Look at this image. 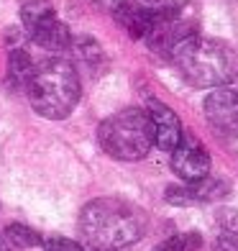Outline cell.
<instances>
[{
	"label": "cell",
	"mask_w": 238,
	"mask_h": 251,
	"mask_svg": "<svg viewBox=\"0 0 238 251\" xmlns=\"http://www.w3.org/2000/svg\"><path fill=\"white\" fill-rule=\"evenodd\" d=\"M0 251H10V244L5 241V236L0 233Z\"/></svg>",
	"instance_id": "20"
},
{
	"label": "cell",
	"mask_w": 238,
	"mask_h": 251,
	"mask_svg": "<svg viewBox=\"0 0 238 251\" xmlns=\"http://www.w3.org/2000/svg\"><path fill=\"white\" fill-rule=\"evenodd\" d=\"M74 54L82 59V64H90V67L103 62V47L93 36H79L74 41Z\"/></svg>",
	"instance_id": "15"
},
{
	"label": "cell",
	"mask_w": 238,
	"mask_h": 251,
	"mask_svg": "<svg viewBox=\"0 0 238 251\" xmlns=\"http://www.w3.org/2000/svg\"><path fill=\"white\" fill-rule=\"evenodd\" d=\"M202 246V236L195 231H187V233H174L169 236L167 241H162L154 251H197Z\"/></svg>",
	"instance_id": "14"
},
{
	"label": "cell",
	"mask_w": 238,
	"mask_h": 251,
	"mask_svg": "<svg viewBox=\"0 0 238 251\" xmlns=\"http://www.w3.org/2000/svg\"><path fill=\"white\" fill-rule=\"evenodd\" d=\"M172 169L185 182H197L210 175V154L197 136H192L187 131L182 133V139H179V144L172 151Z\"/></svg>",
	"instance_id": "7"
},
{
	"label": "cell",
	"mask_w": 238,
	"mask_h": 251,
	"mask_svg": "<svg viewBox=\"0 0 238 251\" xmlns=\"http://www.w3.org/2000/svg\"><path fill=\"white\" fill-rule=\"evenodd\" d=\"M41 244H44L47 251H85L77 241H72V238H62V236H49V238H44Z\"/></svg>",
	"instance_id": "16"
},
{
	"label": "cell",
	"mask_w": 238,
	"mask_h": 251,
	"mask_svg": "<svg viewBox=\"0 0 238 251\" xmlns=\"http://www.w3.org/2000/svg\"><path fill=\"white\" fill-rule=\"evenodd\" d=\"M205 116L220 133L238 136V90L218 87L205 98Z\"/></svg>",
	"instance_id": "8"
},
{
	"label": "cell",
	"mask_w": 238,
	"mask_h": 251,
	"mask_svg": "<svg viewBox=\"0 0 238 251\" xmlns=\"http://www.w3.org/2000/svg\"><path fill=\"white\" fill-rule=\"evenodd\" d=\"M33 70H36V64H33L31 54L26 49H21V47L10 49V56H8V77H10V82L18 85V87H26Z\"/></svg>",
	"instance_id": "12"
},
{
	"label": "cell",
	"mask_w": 238,
	"mask_h": 251,
	"mask_svg": "<svg viewBox=\"0 0 238 251\" xmlns=\"http://www.w3.org/2000/svg\"><path fill=\"white\" fill-rule=\"evenodd\" d=\"M21 24H24V31L31 36V41L47 51H64L72 44L70 28L56 18V10L49 0H24Z\"/></svg>",
	"instance_id": "5"
},
{
	"label": "cell",
	"mask_w": 238,
	"mask_h": 251,
	"mask_svg": "<svg viewBox=\"0 0 238 251\" xmlns=\"http://www.w3.org/2000/svg\"><path fill=\"white\" fill-rule=\"evenodd\" d=\"M95 251H105V249H95Z\"/></svg>",
	"instance_id": "22"
},
{
	"label": "cell",
	"mask_w": 238,
	"mask_h": 251,
	"mask_svg": "<svg viewBox=\"0 0 238 251\" xmlns=\"http://www.w3.org/2000/svg\"><path fill=\"white\" fill-rule=\"evenodd\" d=\"M26 93L31 100V108L39 116L49 118V121H62L74 110V105L79 102V75L74 70V64L70 59L54 56L36 64Z\"/></svg>",
	"instance_id": "3"
},
{
	"label": "cell",
	"mask_w": 238,
	"mask_h": 251,
	"mask_svg": "<svg viewBox=\"0 0 238 251\" xmlns=\"http://www.w3.org/2000/svg\"><path fill=\"white\" fill-rule=\"evenodd\" d=\"M192 87H223L238 77V56L236 51L218 39L190 36L169 54Z\"/></svg>",
	"instance_id": "2"
},
{
	"label": "cell",
	"mask_w": 238,
	"mask_h": 251,
	"mask_svg": "<svg viewBox=\"0 0 238 251\" xmlns=\"http://www.w3.org/2000/svg\"><path fill=\"white\" fill-rule=\"evenodd\" d=\"M113 16H116L118 26H123L131 33V39H146L154 24V8L143 3H133V0H126Z\"/></svg>",
	"instance_id": "11"
},
{
	"label": "cell",
	"mask_w": 238,
	"mask_h": 251,
	"mask_svg": "<svg viewBox=\"0 0 238 251\" xmlns=\"http://www.w3.org/2000/svg\"><path fill=\"white\" fill-rule=\"evenodd\" d=\"M79 231L95 249L120 251L141 241L146 231V215L133 202L120 198H97L79 213Z\"/></svg>",
	"instance_id": "1"
},
{
	"label": "cell",
	"mask_w": 238,
	"mask_h": 251,
	"mask_svg": "<svg viewBox=\"0 0 238 251\" xmlns=\"http://www.w3.org/2000/svg\"><path fill=\"white\" fill-rule=\"evenodd\" d=\"M231 185L225 179H213L210 175L205 179L197 182H187L182 187H169L167 190V200L172 205H190V202H210V200H220L228 195Z\"/></svg>",
	"instance_id": "10"
},
{
	"label": "cell",
	"mask_w": 238,
	"mask_h": 251,
	"mask_svg": "<svg viewBox=\"0 0 238 251\" xmlns=\"http://www.w3.org/2000/svg\"><path fill=\"white\" fill-rule=\"evenodd\" d=\"M218 221H220V226H225V231H236L238 233V210H233V208L220 210Z\"/></svg>",
	"instance_id": "18"
},
{
	"label": "cell",
	"mask_w": 238,
	"mask_h": 251,
	"mask_svg": "<svg viewBox=\"0 0 238 251\" xmlns=\"http://www.w3.org/2000/svg\"><path fill=\"white\" fill-rule=\"evenodd\" d=\"M149 118H151V128H154V144L159 146L162 151H174V146L182 139V123H179L177 113L164 105V102H149Z\"/></svg>",
	"instance_id": "9"
},
{
	"label": "cell",
	"mask_w": 238,
	"mask_h": 251,
	"mask_svg": "<svg viewBox=\"0 0 238 251\" xmlns=\"http://www.w3.org/2000/svg\"><path fill=\"white\" fill-rule=\"evenodd\" d=\"M123 3H126V0H97V5L105 8V10H110V13H116Z\"/></svg>",
	"instance_id": "19"
},
{
	"label": "cell",
	"mask_w": 238,
	"mask_h": 251,
	"mask_svg": "<svg viewBox=\"0 0 238 251\" xmlns=\"http://www.w3.org/2000/svg\"><path fill=\"white\" fill-rule=\"evenodd\" d=\"M143 3H149V5H151V3H162V0H143Z\"/></svg>",
	"instance_id": "21"
},
{
	"label": "cell",
	"mask_w": 238,
	"mask_h": 251,
	"mask_svg": "<svg viewBox=\"0 0 238 251\" xmlns=\"http://www.w3.org/2000/svg\"><path fill=\"white\" fill-rule=\"evenodd\" d=\"M5 241L10 244V246H16V249H33V246H39L44 238L33 231V228H28V226H24V223H10L8 228H5Z\"/></svg>",
	"instance_id": "13"
},
{
	"label": "cell",
	"mask_w": 238,
	"mask_h": 251,
	"mask_svg": "<svg viewBox=\"0 0 238 251\" xmlns=\"http://www.w3.org/2000/svg\"><path fill=\"white\" fill-rule=\"evenodd\" d=\"M97 139L108 156L118 162H139L154 146L151 118L141 108L118 110L100 123Z\"/></svg>",
	"instance_id": "4"
},
{
	"label": "cell",
	"mask_w": 238,
	"mask_h": 251,
	"mask_svg": "<svg viewBox=\"0 0 238 251\" xmlns=\"http://www.w3.org/2000/svg\"><path fill=\"white\" fill-rule=\"evenodd\" d=\"M215 251H238V233L236 231H223L213 244Z\"/></svg>",
	"instance_id": "17"
},
{
	"label": "cell",
	"mask_w": 238,
	"mask_h": 251,
	"mask_svg": "<svg viewBox=\"0 0 238 251\" xmlns=\"http://www.w3.org/2000/svg\"><path fill=\"white\" fill-rule=\"evenodd\" d=\"M195 21L187 16V10L179 5V3H172V5H164L154 10V24H151V31L146 41L149 47L159 54H172L179 44L185 39L195 36Z\"/></svg>",
	"instance_id": "6"
}]
</instances>
